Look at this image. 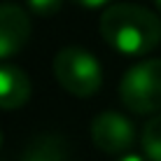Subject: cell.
I'll use <instances>...</instances> for the list:
<instances>
[{
    "label": "cell",
    "mask_w": 161,
    "mask_h": 161,
    "mask_svg": "<svg viewBox=\"0 0 161 161\" xmlns=\"http://www.w3.org/2000/svg\"><path fill=\"white\" fill-rule=\"evenodd\" d=\"M140 142H142V152L149 161H161V112L145 124Z\"/></svg>",
    "instance_id": "obj_8"
},
{
    "label": "cell",
    "mask_w": 161,
    "mask_h": 161,
    "mask_svg": "<svg viewBox=\"0 0 161 161\" xmlns=\"http://www.w3.org/2000/svg\"><path fill=\"white\" fill-rule=\"evenodd\" d=\"M70 3L80 5V7H86V9H96V7H103V5H108L110 0H70Z\"/></svg>",
    "instance_id": "obj_10"
},
{
    "label": "cell",
    "mask_w": 161,
    "mask_h": 161,
    "mask_svg": "<svg viewBox=\"0 0 161 161\" xmlns=\"http://www.w3.org/2000/svg\"><path fill=\"white\" fill-rule=\"evenodd\" d=\"M26 5H28L31 14L42 16V19H49V16H54L61 9L63 0H26Z\"/></svg>",
    "instance_id": "obj_9"
},
{
    "label": "cell",
    "mask_w": 161,
    "mask_h": 161,
    "mask_svg": "<svg viewBox=\"0 0 161 161\" xmlns=\"http://www.w3.org/2000/svg\"><path fill=\"white\" fill-rule=\"evenodd\" d=\"M0 147H3V131H0Z\"/></svg>",
    "instance_id": "obj_13"
},
{
    "label": "cell",
    "mask_w": 161,
    "mask_h": 161,
    "mask_svg": "<svg viewBox=\"0 0 161 161\" xmlns=\"http://www.w3.org/2000/svg\"><path fill=\"white\" fill-rule=\"evenodd\" d=\"M103 40L124 56H145L161 42V19L133 3L110 5L98 21Z\"/></svg>",
    "instance_id": "obj_1"
},
{
    "label": "cell",
    "mask_w": 161,
    "mask_h": 161,
    "mask_svg": "<svg viewBox=\"0 0 161 161\" xmlns=\"http://www.w3.org/2000/svg\"><path fill=\"white\" fill-rule=\"evenodd\" d=\"M31 98V80L16 65H0V110H19Z\"/></svg>",
    "instance_id": "obj_6"
},
{
    "label": "cell",
    "mask_w": 161,
    "mask_h": 161,
    "mask_svg": "<svg viewBox=\"0 0 161 161\" xmlns=\"http://www.w3.org/2000/svg\"><path fill=\"white\" fill-rule=\"evenodd\" d=\"M31 40V16L14 3H0V61L12 58Z\"/></svg>",
    "instance_id": "obj_5"
},
{
    "label": "cell",
    "mask_w": 161,
    "mask_h": 161,
    "mask_svg": "<svg viewBox=\"0 0 161 161\" xmlns=\"http://www.w3.org/2000/svg\"><path fill=\"white\" fill-rule=\"evenodd\" d=\"M119 98L131 112L154 114L161 110V58H147L126 70L119 82Z\"/></svg>",
    "instance_id": "obj_3"
},
{
    "label": "cell",
    "mask_w": 161,
    "mask_h": 161,
    "mask_svg": "<svg viewBox=\"0 0 161 161\" xmlns=\"http://www.w3.org/2000/svg\"><path fill=\"white\" fill-rule=\"evenodd\" d=\"M54 75L75 98H91L103 84V68L98 58L82 47L61 49L54 56Z\"/></svg>",
    "instance_id": "obj_2"
},
{
    "label": "cell",
    "mask_w": 161,
    "mask_h": 161,
    "mask_svg": "<svg viewBox=\"0 0 161 161\" xmlns=\"http://www.w3.org/2000/svg\"><path fill=\"white\" fill-rule=\"evenodd\" d=\"M157 3V9H159V14H161V0H154Z\"/></svg>",
    "instance_id": "obj_12"
},
{
    "label": "cell",
    "mask_w": 161,
    "mask_h": 161,
    "mask_svg": "<svg viewBox=\"0 0 161 161\" xmlns=\"http://www.w3.org/2000/svg\"><path fill=\"white\" fill-rule=\"evenodd\" d=\"M117 161H147V159L140 157V154H121Z\"/></svg>",
    "instance_id": "obj_11"
},
{
    "label": "cell",
    "mask_w": 161,
    "mask_h": 161,
    "mask_svg": "<svg viewBox=\"0 0 161 161\" xmlns=\"http://www.w3.org/2000/svg\"><path fill=\"white\" fill-rule=\"evenodd\" d=\"M91 140L105 154H126L136 142V126L119 112H101L91 121Z\"/></svg>",
    "instance_id": "obj_4"
},
{
    "label": "cell",
    "mask_w": 161,
    "mask_h": 161,
    "mask_svg": "<svg viewBox=\"0 0 161 161\" xmlns=\"http://www.w3.org/2000/svg\"><path fill=\"white\" fill-rule=\"evenodd\" d=\"M21 161H70V145L58 133H40L26 145Z\"/></svg>",
    "instance_id": "obj_7"
}]
</instances>
